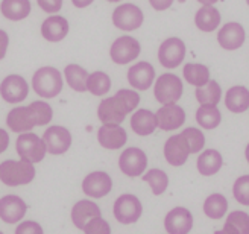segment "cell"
<instances>
[{
	"label": "cell",
	"mask_w": 249,
	"mask_h": 234,
	"mask_svg": "<svg viewBox=\"0 0 249 234\" xmlns=\"http://www.w3.org/2000/svg\"><path fill=\"white\" fill-rule=\"evenodd\" d=\"M140 104V94L122 89L114 96L105 97V99L97 107V117L104 125H120V123L126 119L129 113L139 107Z\"/></svg>",
	"instance_id": "obj_1"
},
{
	"label": "cell",
	"mask_w": 249,
	"mask_h": 234,
	"mask_svg": "<svg viewBox=\"0 0 249 234\" xmlns=\"http://www.w3.org/2000/svg\"><path fill=\"white\" fill-rule=\"evenodd\" d=\"M35 178V166L26 160H5L0 164V181L5 186H26Z\"/></svg>",
	"instance_id": "obj_2"
},
{
	"label": "cell",
	"mask_w": 249,
	"mask_h": 234,
	"mask_svg": "<svg viewBox=\"0 0 249 234\" xmlns=\"http://www.w3.org/2000/svg\"><path fill=\"white\" fill-rule=\"evenodd\" d=\"M62 76L61 72L55 67H41L32 76V89L40 97L52 99L56 97L62 90Z\"/></svg>",
	"instance_id": "obj_3"
},
{
	"label": "cell",
	"mask_w": 249,
	"mask_h": 234,
	"mask_svg": "<svg viewBox=\"0 0 249 234\" xmlns=\"http://www.w3.org/2000/svg\"><path fill=\"white\" fill-rule=\"evenodd\" d=\"M16 151L20 155V160H26L32 164L43 162L47 154L43 139L34 132H24L18 135L16 140Z\"/></svg>",
	"instance_id": "obj_4"
},
{
	"label": "cell",
	"mask_w": 249,
	"mask_h": 234,
	"mask_svg": "<svg viewBox=\"0 0 249 234\" xmlns=\"http://www.w3.org/2000/svg\"><path fill=\"white\" fill-rule=\"evenodd\" d=\"M182 81L173 75V73H164L155 81L154 87V94L155 99L163 104V105H170L177 104L181 96H182Z\"/></svg>",
	"instance_id": "obj_5"
},
{
	"label": "cell",
	"mask_w": 249,
	"mask_h": 234,
	"mask_svg": "<svg viewBox=\"0 0 249 234\" xmlns=\"http://www.w3.org/2000/svg\"><path fill=\"white\" fill-rule=\"evenodd\" d=\"M113 213H114V217L117 222H120L123 225H131L140 219V216L143 213V205L135 195L124 193V195H120L116 199L114 207H113Z\"/></svg>",
	"instance_id": "obj_6"
},
{
	"label": "cell",
	"mask_w": 249,
	"mask_h": 234,
	"mask_svg": "<svg viewBox=\"0 0 249 234\" xmlns=\"http://www.w3.org/2000/svg\"><path fill=\"white\" fill-rule=\"evenodd\" d=\"M119 167L126 177L137 178L144 174L147 167V155L140 147H128L119 157Z\"/></svg>",
	"instance_id": "obj_7"
},
{
	"label": "cell",
	"mask_w": 249,
	"mask_h": 234,
	"mask_svg": "<svg viewBox=\"0 0 249 234\" xmlns=\"http://www.w3.org/2000/svg\"><path fill=\"white\" fill-rule=\"evenodd\" d=\"M43 142L46 144V151L51 155L66 154L71 146V134L67 128L53 125L49 126L43 134Z\"/></svg>",
	"instance_id": "obj_8"
},
{
	"label": "cell",
	"mask_w": 249,
	"mask_h": 234,
	"mask_svg": "<svg viewBox=\"0 0 249 234\" xmlns=\"http://www.w3.org/2000/svg\"><path fill=\"white\" fill-rule=\"evenodd\" d=\"M140 43L137 41L134 36L129 35H123L111 44L109 49V56L114 61L116 64H128L131 61L137 59V56L140 55Z\"/></svg>",
	"instance_id": "obj_9"
},
{
	"label": "cell",
	"mask_w": 249,
	"mask_h": 234,
	"mask_svg": "<svg viewBox=\"0 0 249 234\" xmlns=\"http://www.w3.org/2000/svg\"><path fill=\"white\" fill-rule=\"evenodd\" d=\"M143 12L134 3H123L113 12L114 26L122 31H135L143 24Z\"/></svg>",
	"instance_id": "obj_10"
},
{
	"label": "cell",
	"mask_w": 249,
	"mask_h": 234,
	"mask_svg": "<svg viewBox=\"0 0 249 234\" xmlns=\"http://www.w3.org/2000/svg\"><path fill=\"white\" fill-rule=\"evenodd\" d=\"M29 85L23 76L9 75L0 84V96L8 104H20L28 97Z\"/></svg>",
	"instance_id": "obj_11"
},
{
	"label": "cell",
	"mask_w": 249,
	"mask_h": 234,
	"mask_svg": "<svg viewBox=\"0 0 249 234\" xmlns=\"http://www.w3.org/2000/svg\"><path fill=\"white\" fill-rule=\"evenodd\" d=\"M185 58V44L182 40L173 36L163 41V44L158 49V59L163 67L175 69L178 67Z\"/></svg>",
	"instance_id": "obj_12"
},
{
	"label": "cell",
	"mask_w": 249,
	"mask_h": 234,
	"mask_svg": "<svg viewBox=\"0 0 249 234\" xmlns=\"http://www.w3.org/2000/svg\"><path fill=\"white\" fill-rule=\"evenodd\" d=\"M113 189V180L104 170H96L82 180V192L90 198H104Z\"/></svg>",
	"instance_id": "obj_13"
},
{
	"label": "cell",
	"mask_w": 249,
	"mask_h": 234,
	"mask_svg": "<svg viewBox=\"0 0 249 234\" xmlns=\"http://www.w3.org/2000/svg\"><path fill=\"white\" fill-rule=\"evenodd\" d=\"M28 212V205L17 195H5L0 198V219L5 224H20Z\"/></svg>",
	"instance_id": "obj_14"
},
{
	"label": "cell",
	"mask_w": 249,
	"mask_h": 234,
	"mask_svg": "<svg viewBox=\"0 0 249 234\" xmlns=\"http://www.w3.org/2000/svg\"><path fill=\"white\" fill-rule=\"evenodd\" d=\"M193 227V215L184 207H175L164 217V228L169 234H189Z\"/></svg>",
	"instance_id": "obj_15"
},
{
	"label": "cell",
	"mask_w": 249,
	"mask_h": 234,
	"mask_svg": "<svg viewBox=\"0 0 249 234\" xmlns=\"http://www.w3.org/2000/svg\"><path fill=\"white\" fill-rule=\"evenodd\" d=\"M190 154H192L190 147L187 144L185 139L182 137V134L172 135L164 143V158L170 166L179 167L185 164Z\"/></svg>",
	"instance_id": "obj_16"
},
{
	"label": "cell",
	"mask_w": 249,
	"mask_h": 234,
	"mask_svg": "<svg viewBox=\"0 0 249 234\" xmlns=\"http://www.w3.org/2000/svg\"><path fill=\"white\" fill-rule=\"evenodd\" d=\"M157 126L163 131H173L184 125L185 122V111L177 104L163 105L155 113Z\"/></svg>",
	"instance_id": "obj_17"
},
{
	"label": "cell",
	"mask_w": 249,
	"mask_h": 234,
	"mask_svg": "<svg viewBox=\"0 0 249 234\" xmlns=\"http://www.w3.org/2000/svg\"><path fill=\"white\" fill-rule=\"evenodd\" d=\"M97 142L109 151H117L126 144L128 134L120 125H102L97 129Z\"/></svg>",
	"instance_id": "obj_18"
},
{
	"label": "cell",
	"mask_w": 249,
	"mask_h": 234,
	"mask_svg": "<svg viewBox=\"0 0 249 234\" xmlns=\"http://www.w3.org/2000/svg\"><path fill=\"white\" fill-rule=\"evenodd\" d=\"M155 79V69L152 64L140 61L128 70V82L135 90L144 91L152 85Z\"/></svg>",
	"instance_id": "obj_19"
},
{
	"label": "cell",
	"mask_w": 249,
	"mask_h": 234,
	"mask_svg": "<svg viewBox=\"0 0 249 234\" xmlns=\"http://www.w3.org/2000/svg\"><path fill=\"white\" fill-rule=\"evenodd\" d=\"M101 215H102L101 207L96 202L90 199H82V201H78L71 208V222L76 228L84 231L85 225L89 224L91 219L101 217Z\"/></svg>",
	"instance_id": "obj_20"
},
{
	"label": "cell",
	"mask_w": 249,
	"mask_h": 234,
	"mask_svg": "<svg viewBox=\"0 0 249 234\" xmlns=\"http://www.w3.org/2000/svg\"><path fill=\"white\" fill-rule=\"evenodd\" d=\"M245 38H246V34H245L243 26L234 21L227 23L217 34L219 44L223 49H227V51H235V49L242 47V44L245 43Z\"/></svg>",
	"instance_id": "obj_21"
},
{
	"label": "cell",
	"mask_w": 249,
	"mask_h": 234,
	"mask_svg": "<svg viewBox=\"0 0 249 234\" xmlns=\"http://www.w3.org/2000/svg\"><path fill=\"white\" fill-rule=\"evenodd\" d=\"M6 125L12 132H18V134H24V132H31V129L35 128L34 119L31 116V111L28 107H16L12 108L8 113L6 117Z\"/></svg>",
	"instance_id": "obj_22"
},
{
	"label": "cell",
	"mask_w": 249,
	"mask_h": 234,
	"mask_svg": "<svg viewBox=\"0 0 249 234\" xmlns=\"http://www.w3.org/2000/svg\"><path fill=\"white\" fill-rule=\"evenodd\" d=\"M69 34V21L61 16L47 17L41 24V35L47 41L58 43L64 40Z\"/></svg>",
	"instance_id": "obj_23"
},
{
	"label": "cell",
	"mask_w": 249,
	"mask_h": 234,
	"mask_svg": "<svg viewBox=\"0 0 249 234\" xmlns=\"http://www.w3.org/2000/svg\"><path fill=\"white\" fill-rule=\"evenodd\" d=\"M131 128L137 135H151L157 129V117L151 109L140 108L131 117Z\"/></svg>",
	"instance_id": "obj_24"
},
{
	"label": "cell",
	"mask_w": 249,
	"mask_h": 234,
	"mask_svg": "<svg viewBox=\"0 0 249 234\" xmlns=\"http://www.w3.org/2000/svg\"><path fill=\"white\" fill-rule=\"evenodd\" d=\"M225 105L231 113H245L249 108V90L242 85L231 87L225 94Z\"/></svg>",
	"instance_id": "obj_25"
},
{
	"label": "cell",
	"mask_w": 249,
	"mask_h": 234,
	"mask_svg": "<svg viewBox=\"0 0 249 234\" xmlns=\"http://www.w3.org/2000/svg\"><path fill=\"white\" fill-rule=\"evenodd\" d=\"M223 158L216 149H207L197 157V170L204 177H211L222 169Z\"/></svg>",
	"instance_id": "obj_26"
},
{
	"label": "cell",
	"mask_w": 249,
	"mask_h": 234,
	"mask_svg": "<svg viewBox=\"0 0 249 234\" xmlns=\"http://www.w3.org/2000/svg\"><path fill=\"white\" fill-rule=\"evenodd\" d=\"M0 11L8 20L20 21L31 14V2L29 0H2Z\"/></svg>",
	"instance_id": "obj_27"
},
{
	"label": "cell",
	"mask_w": 249,
	"mask_h": 234,
	"mask_svg": "<svg viewBox=\"0 0 249 234\" xmlns=\"http://www.w3.org/2000/svg\"><path fill=\"white\" fill-rule=\"evenodd\" d=\"M195 23L202 32H213L220 24V12L214 6H204L196 12Z\"/></svg>",
	"instance_id": "obj_28"
},
{
	"label": "cell",
	"mask_w": 249,
	"mask_h": 234,
	"mask_svg": "<svg viewBox=\"0 0 249 234\" xmlns=\"http://www.w3.org/2000/svg\"><path fill=\"white\" fill-rule=\"evenodd\" d=\"M64 76L69 84V87L78 93H84L87 90V79L89 73L79 64H69L64 69Z\"/></svg>",
	"instance_id": "obj_29"
},
{
	"label": "cell",
	"mask_w": 249,
	"mask_h": 234,
	"mask_svg": "<svg viewBox=\"0 0 249 234\" xmlns=\"http://www.w3.org/2000/svg\"><path fill=\"white\" fill-rule=\"evenodd\" d=\"M196 122L204 129H214L220 125L222 114L214 105H201L196 111Z\"/></svg>",
	"instance_id": "obj_30"
},
{
	"label": "cell",
	"mask_w": 249,
	"mask_h": 234,
	"mask_svg": "<svg viewBox=\"0 0 249 234\" xmlns=\"http://www.w3.org/2000/svg\"><path fill=\"white\" fill-rule=\"evenodd\" d=\"M182 73H184L185 81L195 85L196 89L204 87V85L210 81V70L204 64H195V63L185 64Z\"/></svg>",
	"instance_id": "obj_31"
},
{
	"label": "cell",
	"mask_w": 249,
	"mask_h": 234,
	"mask_svg": "<svg viewBox=\"0 0 249 234\" xmlns=\"http://www.w3.org/2000/svg\"><path fill=\"white\" fill-rule=\"evenodd\" d=\"M228 210V201L223 195L213 193L204 202V213L211 219H220Z\"/></svg>",
	"instance_id": "obj_32"
},
{
	"label": "cell",
	"mask_w": 249,
	"mask_h": 234,
	"mask_svg": "<svg viewBox=\"0 0 249 234\" xmlns=\"http://www.w3.org/2000/svg\"><path fill=\"white\" fill-rule=\"evenodd\" d=\"M222 97V89L216 81H208L204 87L196 89V99L201 105H217Z\"/></svg>",
	"instance_id": "obj_33"
},
{
	"label": "cell",
	"mask_w": 249,
	"mask_h": 234,
	"mask_svg": "<svg viewBox=\"0 0 249 234\" xmlns=\"http://www.w3.org/2000/svg\"><path fill=\"white\" fill-rule=\"evenodd\" d=\"M144 182H147L151 186V190L155 196L163 195L169 186V177L164 170L161 169H151L147 170L142 178Z\"/></svg>",
	"instance_id": "obj_34"
},
{
	"label": "cell",
	"mask_w": 249,
	"mask_h": 234,
	"mask_svg": "<svg viewBox=\"0 0 249 234\" xmlns=\"http://www.w3.org/2000/svg\"><path fill=\"white\" fill-rule=\"evenodd\" d=\"M31 116L34 119L35 126H46L53 119V109L44 101H35L31 105H28Z\"/></svg>",
	"instance_id": "obj_35"
},
{
	"label": "cell",
	"mask_w": 249,
	"mask_h": 234,
	"mask_svg": "<svg viewBox=\"0 0 249 234\" xmlns=\"http://www.w3.org/2000/svg\"><path fill=\"white\" fill-rule=\"evenodd\" d=\"M111 89V79L105 72H94L87 79V90L94 96H104Z\"/></svg>",
	"instance_id": "obj_36"
},
{
	"label": "cell",
	"mask_w": 249,
	"mask_h": 234,
	"mask_svg": "<svg viewBox=\"0 0 249 234\" xmlns=\"http://www.w3.org/2000/svg\"><path fill=\"white\" fill-rule=\"evenodd\" d=\"M181 134H182V137L185 139L187 144H189L192 154L201 152V149L205 146V135H204V132L201 129H197V128H187Z\"/></svg>",
	"instance_id": "obj_37"
},
{
	"label": "cell",
	"mask_w": 249,
	"mask_h": 234,
	"mask_svg": "<svg viewBox=\"0 0 249 234\" xmlns=\"http://www.w3.org/2000/svg\"><path fill=\"white\" fill-rule=\"evenodd\" d=\"M232 195L237 202L249 205V175H243L235 180L232 186Z\"/></svg>",
	"instance_id": "obj_38"
},
{
	"label": "cell",
	"mask_w": 249,
	"mask_h": 234,
	"mask_svg": "<svg viewBox=\"0 0 249 234\" xmlns=\"http://www.w3.org/2000/svg\"><path fill=\"white\" fill-rule=\"evenodd\" d=\"M227 222L231 224L240 234H249V215L245 212H232L228 215Z\"/></svg>",
	"instance_id": "obj_39"
},
{
	"label": "cell",
	"mask_w": 249,
	"mask_h": 234,
	"mask_svg": "<svg viewBox=\"0 0 249 234\" xmlns=\"http://www.w3.org/2000/svg\"><path fill=\"white\" fill-rule=\"evenodd\" d=\"M85 234H111V227L107 220L101 216V217H94L91 219L89 224L84 228Z\"/></svg>",
	"instance_id": "obj_40"
},
{
	"label": "cell",
	"mask_w": 249,
	"mask_h": 234,
	"mask_svg": "<svg viewBox=\"0 0 249 234\" xmlns=\"http://www.w3.org/2000/svg\"><path fill=\"white\" fill-rule=\"evenodd\" d=\"M16 234H44L43 227L35 220H24L16 228Z\"/></svg>",
	"instance_id": "obj_41"
},
{
	"label": "cell",
	"mask_w": 249,
	"mask_h": 234,
	"mask_svg": "<svg viewBox=\"0 0 249 234\" xmlns=\"http://www.w3.org/2000/svg\"><path fill=\"white\" fill-rule=\"evenodd\" d=\"M36 3L44 12H58L62 6V0H36Z\"/></svg>",
	"instance_id": "obj_42"
},
{
	"label": "cell",
	"mask_w": 249,
	"mask_h": 234,
	"mask_svg": "<svg viewBox=\"0 0 249 234\" xmlns=\"http://www.w3.org/2000/svg\"><path fill=\"white\" fill-rule=\"evenodd\" d=\"M8 44H9V36H8V34L3 29H0V59L5 58L6 51H8Z\"/></svg>",
	"instance_id": "obj_43"
},
{
	"label": "cell",
	"mask_w": 249,
	"mask_h": 234,
	"mask_svg": "<svg viewBox=\"0 0 249 234\" xmlns=\"http://www.w3.org/2000/svg\"><path fill=\"white\" fill-rule=\"evenodd\" d=\"M149 3H151L152 8L157 11H164L172 6L173 0H149Z\"/></svg>",
	"instance_id": "obj_44"
},
{
	"label": "cell",
	"mask_w": 249,
	"mask_h": 234,
	"mask_svg": "<svg viewBox=\"0 0 249 234\" xmlns=\"http://www.w3.org/2000/svg\"><path fill=\"white\" fill-rule=\"evenodd\" d=\"M9 146V134L0 128V154H3Z\"/></svg>",
	"instance_id": "obj_45"
},
{
	"label": "cell",
	"mask_w": 249,
	"mask_h": 234,
	"mask_svg": "<svg viewBox=\"0 0 249 234\" xmlns=\"http://www.w3.org/2000/svg\"><path fill=\"white\" fill-rule=\"evenodd\" d=\"M214 234H240L237 230H235L231 224H228V222H225V225H223V228L222 230H217Z\"/></svg>",
	"instance_id": "obj_46"
},
{
	"label": "cell",
	"mask_w": 249,
	"mask_h": 234,
	"mask_svg": "<svg viewBox=\"0 0 249 234\" xmlns=\"http://www.w3.org/2000/svg\"><path fill=\"white\" fill-rule=\"evenodd\" d=\"M94 2V0H71V3L76 6V8H85Z\"/></svg>",
	"instance_id": "obj_47"
},
{
	"label": "cell",
	"mask_w": 249,
	"mask_h": 234,
	"mask_svg": "<svg viewBox=\"0 0 249 234\" xmlns=\"http://www.w3.org/2000/svg\"><path fill=\"white\" fill-rule=\"evenodd\" d=\"M199 3H202L204 6H213L216 2H219V0H197Z\"/></svg>",
	"instance_id": "obj_48"
},
{
	"label": "cell",
	"mask_w": 249,
	"mask_h": 234,
	"mask_svg": "<svg viewBox=\"0 0 249 234\" xmlns=\"http://www.w3.org/2000/svg\"><path fill=\"white\" fill-rule=\"evenodd\" d=\"M245 155H246V160H248V163H249V144L246 146V151H245Z\"/></svg>",
	"instance_id": "obj_49"
},
{
	"label": "cell",
	"mask_w": 249,
	"mask_h": 234,
	"mask_svg": "<svg viewBox=\"0 0 249 234\" xmlns=\"http://www.w3.org/2000/svg\"><path fill=\"white\" fill-rule=\"evenodd\" d=\"M108 2H120V0H108Z\"/></svg>",
	"instance_id": "obj_50"
},
{
	"label": "cell",
	"mask_w": 249,
	"mask_h": 234,
	"mask_svg": "<svg viewBox=\"0 0 249 234\" xmlns=\"http://www.w3.org/2000/svg\"><path fill=\"white\" fill-rule=\"evenodd\" d=\"M246 3H248V5H249V0H246Z\"/></svg>",
	"instance_id": "obj_51"
},
{
	"label": "cell",
	"mask_w": 249,
	"mask_h": 234,
	"mask_svg": "<svg viewBox=\"0 0 249 234\" xmlns=\"http://www.w3.org/2000/svg\"><path fill=\"white\" fill-rule=\"evenodd\" d=\"M0 234H5V233H3V231H0Z\"/></svg>",
	"instance_id": "obj_52"
}]
</instances>
